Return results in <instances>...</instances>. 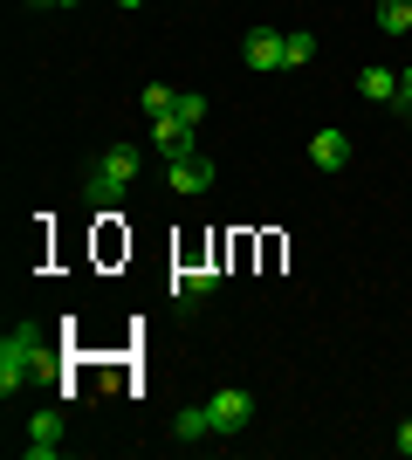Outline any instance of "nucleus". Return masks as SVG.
I'll use <instances>...</instances> for the list:
<instances>
[{
    "instance_id": "obj_1",
    "label": "nucleus",
    "mask_w": 412,
    "mask_h": 460,
    "mask_svg": "<svg viewBox=\"0 0 412 460\" xmlns=\"http://www.w3.org/2000/svg\"><path fill=\"white\" fill-rule=\"evenodd\" d=\"M35 378H56V358H48V344H41L35 323H14L0 337V392L14 399V392H28Z\"/></svg>"
},
{
    "instance_id": "obj_2",
    "label": "nucleus",
    "mask_w": 412,
    "mask_h": 460,
    "mask_svg": "<svg viewBox=\"0 0 412 460\" xmlns=\"http://www.w3.org/2000/svg\"><path fill=\"white\" fill-rule=\"evenodd\" d=\"M131 179H137V145H110V152L90 165V179H83V192L90 199H118V192H131Z\"/></svg>"
},
{
    "instance_id": "obj_3",
    "label": "nucleus",
    "mask_w": 412,
    "mask_h": 460,
    "mask_svg": "<svg viewBox=\"0 0 412 460\" xmlns=\"http://www.w3.org/2000/svg\"><path fill=\"white\" fill-rule=\"evenodd\" d=\"M206 412H214V440H234L241 426L255 420V399H248L241 385H220L214 399H206Z\"/></svg>"
},
{
    "instance_id": "obj_4",
    "label": "nucleus",
    "mask_w": 412,
    "mask_h": 460,
    "mask_svg": "<svg viewBox=\"0 0 412 460\" xmlns=\"http://www.w3.org/2000/svg\"><path fill=\"white\" fill-rule=\"evenodd\" d=\"M241 62L248 69H289V35H275V28H248V41H241Z\"/></svg>"
},
{
    "instance_id": "obj_5",
    "label": "nucleus",
    "mask_w": 412,
    "mask_h": 460,
    "mask_svg": "<svg viewBox=\"0 0 412 460\" xmlns=\"http://www.w3.org/2000/svg\"><path fill=\"white\" fill-rule=\"evenodd\" d=\"M165 179H172L179 199H199V192H214V158H206V152L172 158V165H165Z\"/></svg>"
},
{
    "instance_id": "obj_6",
    "label": "nucleus",
    "mask_w": 412,
    "mask_h": 460,
    "mask_svg": "<svg viewBox=\"0 0 412 460\" xmlns=\"http://www.w3.org/2000/svg\"><path fill=\"white\" fill-rule=\"evenodd\" d=\"M152 137H158V152H165V165H172V158H193L199 145H193V124H186V117H152Z\"/></svg>"
},
{
    "instance_id": "obj_7",
    "label": "nucleus",
    "mask_w": 412,
    "mask_h": 460,
    "mask_svg": "<svg viewBox=\"0 0 412 460\" xmlns=\"http://www.w3.org/2000/svg\"><path fill=\"white\" fill-rule=\"evenodd\" d=\"M62 454V412H35L28 420V460H56Z\"/></svg>"
},
{
    "instance_id": "obj_8",
    "label": "nucleus",
    "mask_w": 412,
    "mask_h": 460,
    "mask_svg": "<svg viewBox=\"0 0 412 460\" xmlns=\"http://www.w3.org/2000/svg\"><path fill=\"white\" fill-rule=\"evenodd\" d=\"M344 158H351V137H344V131H316V137H310V165L344 172Z\"/></svg>"
},
{
    "instance_id": "obj_9",
    "label": "nucleus",
    "mask_w": 412,
    "mask_h": 460,
    "mask_svg": "<svg viewBox=\"0 0 412 460\" xmlns=\"http://www.w3.org/2000/svg\"><path fill=\"white\" fill-rule=\"evenodd\" d=\"M357 96H372V103H399V76L385 62H364L357 69Z\"/></svg>"
},
{
    "instance_id": "obj_10",
    "label": "nucleus",
    "mask_w": 412,
    "mask_h": 460,
    "mask_svg": "<svg viewBox=\"0 0 412 460\" xmlns=\"http://www.w3.org/2000/svg\"><path fill=\"white\" fill-rule=\"evenodd\" d=\"M214 282H220L214 269H186V275L172 282V303H179V309H199L206 296H214Z\"/></svg>"
},
{
    "instance_id": "obj_11",
    "label": "nucleus",
    "mask_w": 412,
    "mask_h": 460,
    "mask_svg": "<svg viewBox=\"0 0 412 460\" xmlns=\"http://www.w3.org/2000/svg\"><path fill=\"white\" fill-rule=\"evenodd\" d=\"M172 433H179V440H214V412H206V405H179Z\"/></svg>"
},
{
    "instance_id": "obj_12",
    "label": "nucleus",
    "mask_w": 412,
    "mask_h": 460,
    "mask_svg": "<svg viewBox=\"0 0 412 460\" xmlns=\"http://www.w3.org/2000/svg\"><path fill=\"white\" fill-rule=\"evenodd\" d=\"M137 111H145V117H172V111H179V90H165V83H145V90H137Z\"/></svg>"
},
{
    "instance_id": "obj_13",
    "label": "nucleus",
    "mask_w": 412,
    "mask_h": 460,
    "mask_svg": "<svg viewBox=\"0 0 412 460\" xmlns=\"http://www.w3.org/2000/svg\"><path fill=\"white\" fill-rule=\"evenodd\" d=\"M378 28L385 35H412V0H378Z\"/></svg>"
},
{
    "instance_id": "obj_14",
    "label": "nucleus",
    "mask_w": 412,
    "mask_h": 460,
    "mask_svg": "<svg viewBox=\"0 0 412 460\" xmlns=\"http://www.w3.org/2000/svg\"><path fill=\"white\" fill-rule=\"evenodd\" d=\"M310 56H316V35L310 28H289V69H302Z\"/></svg>"
},
{
    "instance_id": "obj_15",
    "label": "nucleus",
    "mask_w": 412,
    "mask_h": 460,
    "mask_svg": "<svg viewBox=\"0 0 412 460\" xmlns=\"http://www.w3.org/2000/svg\"><path fill=\"white\" fill-rule=\"evenodd\" d=\"M179 117H186V124H199V117H206V96L186 90V96H179Z\"/></svg>"
},
{
    "instance_id": "obj_16",
    "label": "nucleus",
    "mask_w": 412,
    "mask_h": 460,
    "mask_svg": "<svg viewBox=\"0 0 412 460\" xmlns=\"http://www.w3.org/2000/svg\"><path fill=\"white\" fill-rule=\"evenodd\" d=\"M399 111H412V62L399 69Z\"/></svg>"
},
{
    "instance_id": "obj_17",
    "label": "nucleus",
    "mask_w": 412,
    "mask_h": 460,
    "mask_svg": "<svg viewBox=\"0 0 412 460\" xmlns=\"http://www.w3.org/2000/svg\"><path fill=\"white\" fill-rule=\"evenodd\" d=\"M399 454H406V460H412V420H406V426H399Z\"/></svg>"
},
{
    "instance_id": "obj_18",
    "label": "nucleus",
    "mask_w": 412,
    "mask_h": 460,
    "mask_svg": "<svg viewBox=\"0 0 412 460\" xmlns=\"http://www.w3.org/2000/svg\"><path fill=\"white\" fill-rule=\"evenodd\" d=\"M28 7H76V0H28Z\"/></svg>"
},
{
    "instance_id": "obj_19",
    "label": "nucleus",
    "mask_w": 412,
    "mask_h": 460,
    "mask_svg": "<svg viewBox=\"0 0 412 460\" xmlns=\"http://www.w3.org/2000/svg\"><path fill=\"white\" fill-rule=\"evenodd\" d=\"M118 7H145V0H118Z\"/></svg>"
},
{
    "instance_id": "obj_20",
    "label": "nucleus",
    "mask_w": 412,
    "mask_h": 460,
    "mask_svg": "<svg viewBox=\"0 0 412 460\" xmlns=\"http://www.w3.org/2000/svg\"><path fill=\"white\" fill-rule=\"evenodd\" d=\"M406 124H412V111H406Z\"/></svg>"
}]
</instances>
